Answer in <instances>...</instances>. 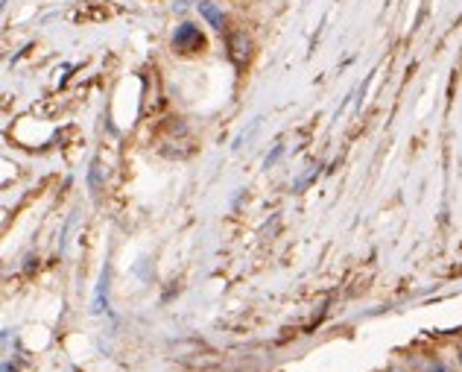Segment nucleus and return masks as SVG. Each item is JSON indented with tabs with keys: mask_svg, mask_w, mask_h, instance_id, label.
<instances>
[{
	"mask_svg": "<svg viewBox=\"0 0 462 372\" xmlns=\"http://www.w3.org/2000/svg\"><path fill=\"white\" fill-rule=\"evenodd\" d=\"M170 47H173V53H179V56H197L208 47V39H205L199 23L181 21L173 30V35H170Z\"/></svg>",
	"mask_w": 462,
	"mask_h": 372,
	"instance_id": "obj_1",
	"label": "nucleus"
},
{
	"mask_svg": "<svg viewBox=\"0 0 462 372\" xmlns=\"http://www.w3.org/2000/svg\"><path fill=\"white\" fill-rule=\"evenodd\" d=\"M226 44H228V56L235 65H246L249 56H252V39L246 30H228L226 35Z\"/></svg>",
	"mask_w": 462,
	"mask_h": 372,
	"instance_id": "obj_2",
	"label": "nucleus"
},
{
	"mask_svg": "<svg viewBox=\"0 0 462 372\" xmlns=\"http://www.w3.org/2000/svg\"><path fill=\"white\" fill-rule=\"evenodd\" d=\"M197 12H199V18L208 23L211 30H217V33H226L228 30L226 9L217 4V0H197Z\"/></svg>",
	"mask_w": 462,
	"mask_h": 372,
	"instance_id": "obj_3",
	"label": "nucleus"
},
{
	"mask_svg": "<svg viewBox=\"0 0 462 372\" xmlns=\"http://www.w3.org/2000/svg\"><path fill=\"white\" fill-rule=\"evenodd\" d=\"M421 372H457L448 361H442V358H430V361H424Z\"/></svg>",
	"mask_w": 462,
	"mask_h": 372,
	"instance_id": "obj_4",
	"label": "nucleus"
},
{
	"mask_svg": "<svg viewBox=\"0 0 462 372\" xmlns=\"http://www.w3.org/2000/svg\"><path fill=\"white\" fill-rule=\"evenodd\" d=\"M88 185H91V191L97 194V191H100V164H91V173H88Z\"/></svg>",
	"mask_w": 462,
	"mask_h": 372,
	"instance_id": "obj_5",
	"label": "nucleus"
},
{
	"mask_svg": "<svg viewBox=\"0 0 462 372\" xmlns=\"http://www.w3.org/2000/svg\"><path fill=\"white\" fill-rule=\"evenodd\" d=\"M282 153H284V147H282V144H278V147H275V150H273V153H270V155H266V159H263V167H273V164H275L278 159H282Z\"/></svg>",
	"mask_w": 462,
	"mask_h": 372,
	"instance_id": "obj_6",
	"label": "nucleus"
},
{
	"mask_svg": "<svg viewBox=\"0 0 462 372\" xmlns=\"http://www.w3.org/2000/svg\"><path fill=\"white\" fill-rule=\"evenodd\" d=\"M4 372H18V369H15V367H12V364L6 361V364H4Z\"/></svg>",
	"mask_w": 462,
	"mask_h": 372,
	"instance_id": "obj_7",
	"label": "nucleus"
},
{
	"mask_svg": "<svg viewBox=\"0 0 462 372\" xmlns=\"http://www.w3.org/2000/svg\"><path fill=\"white\" fill-rule=\"evenodd\" d=\"M457 364H459V369H462V349H457Z\"/></svg>",
	"mask_w": 462,
	"mask_h": 372,
	"instance_id": "obj_8",
	"label": "nucleus"
}]
</instances>
